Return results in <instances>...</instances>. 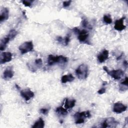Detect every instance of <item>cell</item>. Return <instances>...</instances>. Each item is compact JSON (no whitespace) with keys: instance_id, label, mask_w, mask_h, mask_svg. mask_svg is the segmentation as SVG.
<instances>
[{"instance_id":"3","label":"cell","mask_w":128,"mask_h":128,"mask_svg":"<svg viewBox=\"0 0 128 128\" xmlns=\"http://www.w3.org/2000/svg\"><path fill=\"white\" fill-rule=\"evenodd\" d=\"M73 30L74 32L78 34V38L80 42L89 44L88 42V31H86V30H80L77 28H74L73 29Z\"/></svg>"},{"instance_id":"7","label":"cell","mask_w":128,"mask_h":128,"mask_svg":"<svg viewBox=\"0 0 128 128\" xmlns=\"http://www.w3.org/2000/svg\"><path fill=\"white\" fill-rule=\"evenodd\" d=\"M118 124V122L114 118H108L105 120L102 124V128H115Z\"/></svg>"},{"instance_id":"13","label":"cell","mask_w":128,"mask_h":128,"mask_svg":"<svg viewBox=\"0 0 128 128\" xmlns=\"http://www.w3.org/2000/svg\"><path fill=\"white\" fill-rule=\"evenodd\" d=\"M109 56L108 51L106 50H104L101 53L98 55V60L99 62L102 63L108 59Z\"/></svg>"},{"instance_id":"18","label":"cell","mask_w":128,"mask_h":128,"mask_svg":"<svg viewBox=\"0 0 128 128\" xmlns=\"http://www.w3.org/2000/svg\"><path fill=\"white\" fill-rule=\"evenodd\" d=\"M44 126V122L42 118H40L32 126V128H43Z\"/></svg>"},{"instance_id":"17","label":"cell","mask_w":128,"mask_h":128,"mask_svg":"<svg viewBox=\"0 0 128 128\" xmlns=\"http://www.w3.org/2000/svg\"><path fill=\"white\" fill-rule=\"evenodd\" d=\"M10 40V38L7 36L4 38L0 41V50L1 51L4 50L7 44Z\"/></svg>"},{"instance_id":"24","label":"cell","mask_w":128,"mask_h":128,"mask_svg":"<svg viewBox=\"0 0 128 128\" xmlns=\"http://www.w3.org/2000/svg\"><path fill=\"white\" fill-rule=\"evenodd\" d=\"M82 26L84 28H90V26L88 24V22L86 19H84L82 20Z\"/></svg>"},{"instance_id":"19","label":"cell","mask_w":128,"mask_h":128,"mask_svg":"<svg viewBox=\"0 0 128 128\" xmlns=\"http://www.w3.org/2000/svg\"><path fill=\"white\" fill-rule=\"evenodd\" d=\"M56 112L60 116H64L68 114V111L66 110L62 106L58 107L56 110Z\"/></svg>"},{"instance_id":"9","label":"cell","mask_w":128,"mask_h":128,"mask_svg":"<svg viewBox=\"0 0 128 128\" xmlns=\"http://www.w3.org/2000/svg\"><path fill=\"white\" fill-rule=\"evenodd\" d=\"M127 106L120 102H116L113 106L114 112L116 114H120L126 110Z\"/></svg>"},{"instance_id":"26","label":"cell","mask_w":128,"mask_h":128,"mask_svg":"<svg viewBox=\"0 0 128 128\" xmlns=\"http://www.w3.org/2000/svg\"><path fill=\"white\" fill-rule=\"evenodd\" d=\"M48 111H49V109L46 108H42L40 110V112L44 115H46L48 114Z\"/></svg>"},{"instance_id":"4","label":"cell","mask_w":128,"mask_h":128,"mask_svg":"<svg viewBox=\"0 0 128 128\" xmlns=\"http://www.w3.org/2000/svg\"><path fill=\"white\" fill-rule=\"evenodd\" d=\"M75 123L76 124H81L84 122V120L86 118H90L91 116L90 111L77 112L74 114Z\"/></svg>"},{"instance_id":"27","label":"cell","mask_w":128,"mask_h":128,"mask_svg":"<svg viewBox=\"0 0 128 128\" xmlns=\"http://www.w3.org/2000/svg\"><path fill=\"white\" fill-rule=\"evenodd\" d=\"M71 2H72V0L64 1L62 3L63 6L64 8H67V7H68V6H70V4H71Z\"/></svg>"},{"instance_id":"10","label":"cell","mask_w":128,"mask_h":128,"mask_svg":"<svg viewBox=\"0 0 128 128\" xmlns=\"http://www.w3.org/2000/svg\"><path fill=\"white\" fill-rule=\"evenodd\" d=\"M125 17L123 16L122 18L117 20L115 21L114 28L116 30L118 31H122L126 28V26L124 24V20Z\"/></svg>"},{"instance_id":"30","label":"cell","mask_w":128,"mask_h":128,"mask_svg":"<svg viewBox=\"0 0 128 128\" xmlns=\"http://www.w3.org/2000/svg\"><path fill=\"white\" fill-rule=\"evenodd\" d=\"M124 65L126 66V67H127V66H128V63H127V62L126 61H124Z\"/></svg>"},{"instance_id":"11","label":"cell","mask_w":128,"mask_h":128,"mask_svg":"<svg viewBox=\"0 0 128 128\" xmlns=\"http://www.w3.org/2000/svg\"><path fill=\"white\" fill-rule=\"evenodd\" d=\"M12 54L10 52H3L0 54V63L3 64L12 60Z\"/></svg>"},{"instance_id":"25","label":"cell","mask_w":128,"mask_h":128,"mask_svg":"<svg viewBox=\"0 0 128 128\" xmlns=\"http://www.w3.org/2000/svg\"><path fill=\"white\" fill-rule=\"evenodd\" d=\"M32 2L33 1H32V0H25L22 1V4L26 6H28V7L30 6L32 4Z\"/></svg>"},{"instance_id":"28","label":"cell","mask_w":128,"mask_h":128,"mask_svg":"<svg viewBox=\"0 0 128 128\" xmlns=\"http://www.w3.org/2000/svg\"><path fill=\"white\" fill-rule=\"evenodd\" d=\"M120 85L128 86V77H126L124 80L122 82H121Z\"/></svg>"},{"instance_id":"15","label":"cell","mask_w":128,"mask_h":128,"mask_svg":"<svg viewBox=\"0 0 128 128\" xmlns=\"http://www.w3.org/2000/svg\"><path fill=\"white\" fill-rule=\"evenodd\" d=\"M76 100L74 99L66 98L64 101V106L66 109H70L72 108L76 104Z\"/></svg>"},{"instance_id":"16","label":"cell","mask_w":128,"mask_h":128,"mask_svg":"<svg viewBox=\"0 0 128 128\" xmlns=\"http://www.w3.org/2000/svg\"><path fill=\"white\" fill-rule=\"evenodd\" d=\"M74 80V78L72 74H66L62 76L61 78V82L62 84H65L68 82H72Z\"/></svg>"},{"instance_id":"1","label":"cell","mask_w":128,"mask_h":128,"mask_svg":"<svg viewBox=\"0 0 128 128\" xmlns=\"http://www.w3.org/2000/svg\"><path fill=\"white\" fill-rule=\"evenodd\" d=\"M68 61V58L64 56H54L50 54L48 58V64L52 66L56 64H66Z\"/></svg>"},{"instance_id":"14","label":"cell","mask_w":128,"mask_h":128,"mask_svg":"<svg viewBox=\"0 0 128 128\" xmlns=\"http://www.w3.org/2000/svg\"><path fill=\"white\" fill-rule=\"evenodd\" d=\"M9 16V10L7 8H4L0 11V22L7 20Z\"/></svg>"},{"instance_id":"12","label":"cell","mask_w":128,"mask_h":128,"mask_svg":"<svg viewBox=\"0 0 128 128\" xmlns=\"http://www.w3.org/2000/svg\"><path fill=\"white\" fill-rule=\"evenodd\" d=\"M14 74V71L12 66H10L6 68L3 72V78L5 80H8L11 79Z\"/></svg>"},{"instance_id":"8","label":"cell","mask_w":128,"mask_h":128,"mask_svg":"<svg viewBox=\"0 0 128 128\" xmlns=\"http://www.w3.org/2000/svg\"><path fill=\"white\" fill-rule=\"evenodd\" d=\"M20 94L21 96L26 101L29 100L34 96V92L29 88H26L22 90L20 92Z\"/></svg>"},{"instance_id":"5","label":"cell","mask_w":128,"mask_h":128,"mask_svg":"<svg viewBox=\"0 0 128 128\" xmlns=\"http://www.w3.org/2000/svg\"><path fill=\"white\" fill-rule=\"evenodd\" d=\"M103 70L116 80H120L124 74V72L121 70H112L110 71L106 66H103Z\"/></svg>"},{"instance_id":"6","label":"cell","mask_w":128,"mask_h":128,"mask_svg":"<svg viewBox=\"0 0 128 128\" xmlns=\"http://www.w3.org/2000/svg\"><path fill=\"white\" fill-rule=\"evenodd\" d=\"M18 49L21 54H24L30 52H32L34 49V45L32 41L26 42L22 44L19 47Z\"/></svg>"},{"instance_id":"29","label":"cell","mask_w":128,"mask_h":128,"mask_svg":"<svg viewBox=\"0 0 128 128\" xmlns=\"http://www.w3.org/2000/svg\"><path fill=\"white\" fill-rule=\"evenodd\" d=\"M105 92H106V88H100L98 91V93L100 94H104Z\"/></svg>"},{"instance_id":"20","label":"cell","mask_w":128,"mask_h":128,"mask_svg":"<svg viewBox=\"0 0 128 128\" xmlns=\"http://www.w3.org/2000/svg\"><path fill=\"white\" fill-rule=\"evenodd\" d=\"M57 40L58 42H59L60 43H62L64 44V45L66 46L68 44L70 40V36H66L64 38H63L61 36H58L57 38Z\"/></svg>"},{"instance_id":"21","label":"cell","mask_w":128,"mask_h":128,"mask_svg":"<svg viewBox=\"0 0 128 128\" xmlns=\"http://www.w3.org/2000/svg\"><path fill=\"white\" fill-rule=\"evenodd\" d=\"M17 34H18V32L16 30H12L9 32L8 34L6 36L8 37L11 40L14 39L16 36Z\"/></svg>"},{"instance_id":"22","label":"cell","mask_w":128,"mask_h":128,"mask_svg":"<svg viewBox=\"0 0 128 128\" xmlns=\"http://www.w3.org/2000/svg\"><path fill=\"white\" fill-rule=\"evenodd\" d=\"M103 20L106 24H110L112 22V18L109 14H105L103 16Z\"/></svg>"},{"instance_id":"2","label":"cell","mask_w":128,"mask_h":128,"mask_svg":"<svg viewBox=\"0 0 128 128\" xmlns=\"http://www.w3.org/2000/svg\"><path fill=\"white\" fill-rule=\"evenodd\" d=\"M75 72L78 79L84 80L88 76V66L86 64H82L78 67Z\"/></svg>"},{"instance_id":"23","label":"cell","mask_w":128,"mask_h":128,"mask_svg":"<svg viewBox=\"0 0 128 128\" xmlns=\"http://www.w3.org/2000/svg\"><path fill=\"white\" fill-rule=\"evenodd\" d=\"M34 63L38 68H40L42 65V62L41 58H38L35 60Z\"/></svg>"}]
</instances>
